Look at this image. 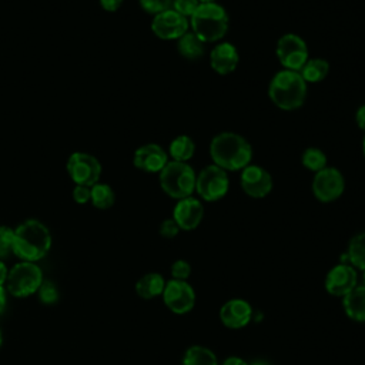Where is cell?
Segmentation results:
<instances>
[{"label":"cell","mask_w":365,"mask_h":365,"mask_svg":"<svg viewBox=\"0 0 365 365\" xmlns=\"http://www.w3.org/2000/svg\"><path fill=\"white\" fill-rule=\"evenodd\" d=\"M51 232L46 224L29 218L13 228V254L20 261L37 262L43 259L51 248Z\"/></svg>","instance_id":"1"},{"label":"cell","mask_w":365,"mask_h":365,"mask_svg":"<svg viewBox=\"0 0 365 365\" xmlns=\"http://www.w3.org/2000/svg\"><path fill=\"white\" fill-rule=\"evenodd\" d=\"M212 163L225 171L244 170L252 158L250 143L240 134L224 131L217 134L210 144Z\"/></svg>","instance_id":"2"},{"label":"cell","mask_w":365,"mask_h":365,"mask_svg":"<svg viewBox=\"0 0 365 365\" xmlns=\"http://www.w3.org/2000/svg\"><path fill=\"white\" fill-rule=\"evenodd\" d=\"M271 101L281 110L291 111L299 108L307 97V83L299 71H278L268 87Z\"/></svg>","instance_id":"3"},{"label":"cell","mask_w":365,"mask_h":365,"mask_svg":"<svg viewBox=\"0 0 365 365\" xmlns=\"http://www.w3.org/2000/svg\"><path fill=\"white\" fill-rule=\"evenodd\" d=\"M192 33L202 43L221 40L228 30V14L218 3H201L191 16Z\"/></svg>","instance_id":"4"},{"label":"cell","mask_w":365,"mask_h":365,"mask_svg":"<svg viewBox=\"0 0 365 365\" xmlns=\"http://www.w3.org/2000/svg\"><path fill=\"white\" fill-rule=\"evenodd\" d=\"M197 174L191 165L180 161H168L160 171V185L163 191L175 200L191 197L195 191Z\"/></svg>","instance_id":"5"},{"label":"cell","mask_w":365,"mask_h":365,"mask_svg":"<svg viewBox=\"0 0 365 365\" xmlns=\"http://www.w3.org/2000/svg\"><path fill=\"white\" fill-rule=\"evenodd\" d=\"M43 281V269L37 262L19 261L11 268H9L4 287L11 297L27 298L33 294H37Z\"/></svg>","instance_id":"6"},{"label":"cell","mask_w":365,"mask_h":365,"mask_svg":"<svg viewBox=\"0 0 365 365\" xmlns=\"http://www.w3.org/2000/svg\"><path fill=\"white\" fill-rule=\"evenodd\" d=\"M66 170L76 185L91 187L100 181L103 167L96 155L84 151H76L70 154Z\"/></svg>","instance_id":"7"},{"label":"cell","mask_w":365,"mask_h":365,"mask_svg":"<svg viewBox=\"0 0 365 365\" xmlns=\"http://www.w3.org/2000/svg\"><path fill=\"white\" fill-rule=\"evenodd\" d=\"M230 187L227 171L215 164L204 167L195 178V191L205 201L221 200Z\"/></svg>","instance_id":"8"},{"label":"cell","mask_w":365,"mask_h":365,"mask_svg":"<svg viewBox=\"0 0 365 365\" xmlns=\"http://www.w3.org/2000/svg\"><path fill=\"white\" fill-rule=\"evenodd\" d=\"M277 57L285 70L301 71L308 61L307 43L297 34H284L279 37L275 48Z\"/></svg>","instance_id":"9"},{"label":"cell","mask_w":365,"mask_h":365,"mask_svg":"<svg viewBox=\"0 0 365 365\" xmlns=\"http://www.w3.org/2000/svg\"><path fill=\"white\" fill-rule=\"evenodd\" d=\"M345 188V181L339 170L325 167L318 171L312 181V192L321 202H332L338 200Z\"/></svg>","instance_id":"10"},{"label":"cell","mask_w":365,"mask_h":365,"mask_svg":"<svg viewBox=\"0 0 365 365\" xmlns=\"http://www.w3.org/2000/svg\"><path fill=\"white\" fill-rule=\"evenodd\" d=\"M163 301L171 312L185 314L191 311L195 304V292L187 281L170 279L165 282Z\"/></svg>","instance_id":"11"},{"label":"cell","mask_w":365,"mask_h":365,"mask_svg":"<svg viewBox=\"0 0 365 365\" xmlns=\"http://www.w3.org/2000/svg\"><path fill=\"white\" fill-rule=\"evenodd\" d=\"M151 30L161 40H178L188 31V20L173 9H168L154 16Z\"/></svg>","instance_id":"12"},{"label":"cell","mask_w":365,"mask_h":365,"mask_svg":"<svg viewBox=\"0 0 365 365\" xmlns=\"http://www.w3.org/2000/svg\"><path fill=\"white\" fill-rule=\"evenodd\" d=\"M241 188L252 198H262L272 190V177L261 165H247L241 170Z\"/></svg>","instance_id":"13"},{"label":"cell","mask_w":365,"mask_h":365,"mask_svg":"<svg viewBox=\"0 0 365 365\" xmlns=\"http://www.w3.org/2000/svg\"><path fill=\"white\" fill-rule=\"evenodd\" d=\"M358 274L351 264H338L325 277V289L335 297H345L358 284Z\"/></svg>","instance_id":"14"},{"label":"cell","mask_w":365,"mask_h":365,"mask_svg":"<svg viewBox=\"0 0 365 365\" xmlns=\"http://www.w3.org/2000/svg\"><path fill=\"white\" fill-rule=\"evenodd\" d=\"M167 163H168V155L165 150L155 143L144 144L134 151L133 164L135 168L141 171L160 173Z\"/></svg>","instance_id":"15"},{"label":"cell","mask_w":365,"mask_h":365,"mask_svg":"<svg viewBox=\"0 0 365 365\" xmlns=\"http://www.w3.org/2000/svg\"><path fill=\"white\" fill-rule=\"evenodd\" d=\"M204 217V207L200 200L194 197H187L178 200L173 211V220L177 222L180 230L191 231L197 228Z\"/></svg>","instance_id":"16"},{"label":"cell","mask_w":365,"mask_h":365,"mask_svg":"<svg viewBox=\"0 0 365 365\" xmlns=\"http://www.w3.org/2000/svg\"><path fill=\"white\" fill-rule=\"evenodd\" d=\"M254 311L251 305L240 298H234L227 301L221 309H220V319L221 322L232 329H240L244 328L245 325L250 324L252 319Z\"/></svg>","instance_id":"17"},{"label":"cell","mask_w":365,"mask_h":365,"mask_svg":"<svg viewBox=\"0 0 365 365\" xmlns=\"http://www.w3.org/2000/svg\"><path fill=\"white\" fill-rule=\"evenodd\" d=\"M240 57L234 44L231 43H220L217 44L210 54V64L212 70L221 76H227L232 73L238 66Z\"/></svg>","instance_id":"18"},{"label":"cell","mask_w":365,"mask_h":365,"mask_svg":"<svg viewBox=\"0 0 365 365\" xmlns=\"http://www.w3.org/2000/svg\"><path fill=\"white\" fill-rule=\"evenodd\" d=\"M342 298L345 314L354 321L365 322V285H356Z\"/></svg>","instance_id":"19"},{"label":"cell","mask_w":365,"mask_h":365,"mask_svg":"<svg viewBox=\"0 0 365 365\" xmlns=\"http://www.w3.org/2000/svg\"><path fill=\"white\" fill-rule=\"evenodd\" d=\"M165 279L158 272H148L135 282V292L143 299H153L163 295Z\"/></svg>","instance_id":"20"},{"label":"cell","mask_w":365,"mask_h":365,"mask_svg":"<svg viewBox=\"0 0 365 365\" xmlns=\"http://www.w3.org/2000/svg\"><path fill=\"white\" fill-rule=\"evenodd\" d=\"M205 43H202L192 31H187L184 36H181L178 38V44L177 48L180 51V54L187 58V60H197L200 57H202L204 51H205Z\"/></svg>","instance_id":"21"},{"label":"cell","mask_w":365,"mask_h":365,"mask_svg":"<svg viewBox=\"0 0 365 365\" xmlns=\"http://www.w3.org/2000/svg\"><path fill=\"white\" fill-rule=\"evenodd\" d=\"M195 153V144L191 137L188 135H178L175 137L168 147V154L171 155L173 161L187 163Z\"/></svg>","instance_id":"22"},{"label":"cell","mask_w":365,"mask_h":365,"mask_svg":"<svg viewBox=\"0 0 365 365\" xmlns=\"http://www.w3.org/2000/svg\"><path fill=\"white\" fill-rule=\"evenodd\" d=\"M90 202L93 207L97 210H108L114 205L115 202V194L111 185L107 182H96L91 185V195H90Z\"/></svg>","instance_id":"23"},{"label":"cell","mask_w":365,"mask_h":365,"mask_svg":"<svg viewBox=\"0 0 365 365\" xmlns=\"http://www.w3.org/2000/svg\"><path fill=\"white\" fill-rule=\"evenodd\" d=\"M182 365H218V361L211 349L201 345H192L185 351Z\"/></svg>","instance_id":"24"},{"label":"cell","mask_w":365,"mask_h":365,"mask_svg":"<svg viewBox=\"0 0 365 365\" xmlns=\"http://www.w3.org/2000/svg\"><path fill=\"white\" fill-rule=\"evenodd\" d=\"M329 71V64L324 58H311L301 68L299 74L305 80V83H318L322 81Z\"/></svg>","instance_id":"25"},{"label":"cell","mask_w":365,"mask_h":365,"mask_svg":"<svg viewBox=\"0 0 365 365\" xmlns=\"http://www.w3.org/2000/svg\"><path fill=\"white\" fill-rule=\"evenodd\" d=\"M346 257H348V262L354 268H359L365 271V232H361L352 237L348 245Z\"/></svg>","instance_id":"26"},{"label":"cell","mask_w":365,"mask_h":365,"mask_svg":"<svg viewBox=\"0 0 365 365\" xmlns=\"http://www.w3.org/2000/svg\"><path fill=\"white\" fill-rule=\"evenodd\" d=\"M302 164L305 165V168L318 173L327 167V155L322 150L317 147H309L302 154Z\"/></svg>","instance_id":"27"},{"label":"cell","mask_w":365,"mask_h":365,"mask_svg":"<svg viewBox=\"0 0 365 365\" xmlns=\"http://www.w3.org/2000/svg\"><path fill=\"white\" fill-rule=\"evenodd\" d=\"M37 295H38V299H40L41 304L53 305L58 299V289L51 281L44 279L43 284L40 285L38 291H37Z\"/></svg>","instance_id":"28"},{"label":"cell","mask_w":365,"mask_h":365,"mask_svg":"<svg viewBox=\"0 0 365 365\" xmlns=\"http://www.w3.org/2000/svg\"><path fill=\"white\" fill-rule=\"evenodd\" d=\"M13 247V228L7 225H0V259L10 255Z\"/></svg>","instance_id":"29"},{"label":"cell","mask_w":365,"mask_h":365,"mask_svg":"<svg viewBox=\"0 0 365 365\" xmlns=\"http://www.w3.org/2000/svg\"><path fill=\"white\" fill-rule=\"evenodd\" d=\"M200 4L198 0H171V9L184 17H191Z\"/></svg>","instance_id":"30"},{"label":"cell","mask_w":365,"mask_h":365,"mask_svg":"<svg viewBox=\"0 0 365 365\" xmlns=\"http://www.w3.org/2000/svg\"><path fill=\"white\" fill-rule=\"evenodd\" d=\"M144 11L150 14H158L171 9V0H138Z\"/></svg>","instance_id":"31"},{"label":"cell","mask_w":365,"mask_h":365,"mask_svg":"<svg viewBox=\"0 0 365 365\" xmlns=\"http://www.w3.org/2000/svg\"><path fill=\"white\" fill-rule=\"evenodd\" d=\"M191 274V265L184 259H177L171 265V277L173 279L185 281Z\"/></svg>","instance_id":"32"},{"label":"cell","mask_w":365,"mask_h":365,"mask_svg":"<svg viewBox=\"0 0 365 365\" xmlns=\"http://www.w3.org/2000/svg\"><path fill=\"white\" fill-rule=\"evenodd\" d=\"M90 195H91V187L87 185H74L73 188V200L74 202L83 205L90 202Z\"/></svg>","instance_id":"33"},{"label":"cell","mask_w":365,"mask_h":365,"mask_svg":"<svg viewBox=\"0 0 365 365\" xmlns=\"http://www.w3.org/2000/svg\"><path fill=\"white\" fill-rule=\"evenodd\" d=\"M180 231V227L177 225V222L173 218L164 220L160 225V234L164 238H174Z\"/></svg>","instance_id":"34"},{"label":"cell","mask_w":365,"mask_h":365,"mask_svg":"<svg viewBox=\"0 0 365 365\" xmlns=\"http://www.w3.org/2000/svg\"><path fill=\"white\" fill-rule=\"evenodd\" d=\"M123 1H124V0H98L101 9L106 10V11H110V13L117 11V10L121 7Z\"/></svg>","instance_id":"35"},{"label":"cell","mask_w":365,"mask_h":365,"mask_svg":"<svg viewBox=\"0 0 365 365\" xmlns=\"http://www.w3.org/2000/svg\"><path fill=\"white\" fill-rule=\"evenodd\" d=\"M355 120H356V124L361 130L365 131V104L361 106L356 113H355Z\"/></svg>","instance_id":"36"},{"label":"cell","mask_w":365,"mask_h":365,"mask_svg":"<svg viewBox=\"0 0 365 365\" xmlns=\"http://www.w3.org/2000/svg\"><path fill=\"white\" fill-rule=\"evenodd\" d=\"M7 295H9V292H7L6 287L0 284V314L4 311V308L7 305Z\"/></svg>","instance_id":"37"},{"label":"cell","mask_w":365,"mask_h":365,"mask_svg":"<svg viewBox=\"0 0 365 365\" xmlns=\"http://www.w3.org/2000/svg\"><path fill=\"white\" fill-rule=\"evenodd\" d=\"M7 275H9V268H7V265L4 264V261L0 259V284H1V285L6 284Z\"/></svg>","instance_id":"38"},{"label":"cell","mask_w":365,"mask_h":365,"mask_svg":"<svg viewBox=\"0 0 365 365\" xmlns=\"http://www.w3.org/2000/svg\"><path fill=\"white\" fill-rule=\"evenodd\" d=\"M222 365H250V364H247L244 359H241L238 356H230L224 361Z\"/></svg>","instance_id":"39"},{"label":"cell","mask_w":365,"mask_h":365,"mask_svg":"<svg viewBox=\"0 0 365 365\" xmlns=\"http://www.w3.org/2000/svg\"><path fill=\"white\" fill-rule=\"evenodd\" d=\"M250 365H269V364H267V362H264V361H255V362H252V364H250Z\"/></svg>","instance_id":"40"},{"label":"cell","mask_w":365,"mask_h":365,"mask_svg":"<svg viewBox=\"0 0 365 365\" xmlns=\"http://www.w3.org/2000/svg\"><path fill=\"white\" fill-rule=\"evenodd\" d=\"M200 3H217V0H198Z\"/></svg>","instance_id":"41"},{"label":"cell","mask_w":365,"mask_h":365,"mask_svg":"<svg viewBox=\"0 0 365 365\" xmlns=\"http://www.w3.org/2000/svg\"><path fill=\"white\" fill-rule=\"evenodd\" d=\"M1 344H3V334H1V329H0V346H1Z\"/></svg>","instance_id":"42"},{"label":"cell","mask_w":365,"mask_h":365,"mask_svg":"<svg viewBox=\"0 0 365 365\" xmlns=\"http://www.w3.org/2000/svg\"><path fill=\"white\" fill-rule=\"evenodd\" d=\"M362 150H364V155H365V137H364V141H362Z\"/></svg>","instance_id":"43"},{"label":"cell","mask_w":365,"mask_h":365,"mask_svg":"<svg viewBox=\"0 0 365 365\" xmlns=\"http://www.w3.org/2000/svg\"><path fill=\"white\" fill-rule=\"evenodd\" d=\"M364 285H365V271H364Z\"/></svg>","instance_id":"44"}]
</instances>
